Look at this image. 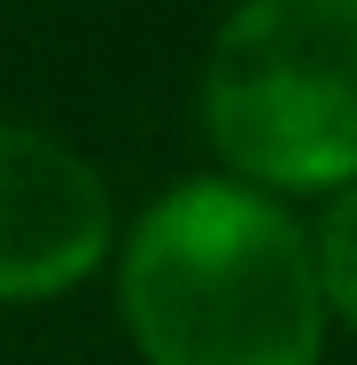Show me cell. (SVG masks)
<instances>
[{"label":"cell","instance_id":"1","mask_svg":"<svg viewBox=\"0 0 357 365\" xmlns=\"http://www.w3.org/2000/svg\"><path fill=\"white\" fill-rule=\"evenodd\" d=\"M125 327L148 365H319L326 295L303 225L241 179H179L125 241Z\"/></svg>","mask_w":357,"mask_h":365},{"label":"cell","instance_id":"2","mask_svg":"<svg viewBox=\"0 0 357 365\" xmlns=\"http://www.w3.org/2000/svg\"><path fill=\"white\" fill-rule=\"evenodd\" d=\"M202 133L241 187L357 179V0H249L202 63Z\"/></svg>","mask_w":357,"mask_h":365},{"label":"cell","instance_id":"3","mask_svg":"<svg viewBox=\"0 0 357 365\" xmlns=\"http://www.w3.org/2000/svg\"><path fill=\"white\" fill-rule=\"evenodd\" d=\"M109 249V187L71 140L0 125V303L78 288Z\"/></svg>","mask_w":357,"mask_h":365},{"label":"cell","instance_id":"4","mask_svg":"<svg viewBox=\"0 0 357 365\" xmlns=\"http://www.w3.org/2000/svg\"><path fill=\"white\" fill-rule=\"evenodd\" d=\"M311 264H319V295H326V311H342V319L357 327V179L334 195V210L319 218Z\"/></svg>","mask_w":357,"mask_h":365}]
</instances>
